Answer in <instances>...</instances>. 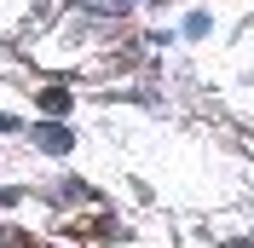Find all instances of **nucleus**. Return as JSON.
<instances>
[{"label":"nucleus","instance_id":"nucleus-1","mask_svg":"<svg viewBox=\"0 0 254 248\" xmlns=\"http://www.w3.org/2000/svg\"><path fill=\"white\" fill-rule=\"evenodd\" d=\"M17 248H23V243H17Z\"/></svg>","mask_w":254,"mask_h":248}]
</instances>
